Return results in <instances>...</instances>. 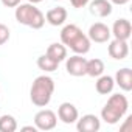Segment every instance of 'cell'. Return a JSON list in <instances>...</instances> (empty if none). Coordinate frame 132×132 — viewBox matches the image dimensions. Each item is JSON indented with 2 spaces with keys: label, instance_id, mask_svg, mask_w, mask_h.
I'll return each instance as SVG.
<instances>
[{
  "label": "cell",
  "instance_id": "14",
  "mask_svg": "<svg viewBox=\"0 0 132 132\" xmlns=\"http://www.w3.org/2000/svg\"><path fill=\"white\" fill-rule=\"evenodd\" d=\"M113 81H115V84H117L123 92H130V90H132V70H130L129 67L120 69V70L115 73Z\"/></svg>",
  "mask_w": 132,
  "mask_h": 132
},
{
  "label": "cell",
  "instance_id": "25",
  "mask_svg": "<svg viewBox=\"0 0 132 132\" xmlns=\"http://www.w3.org/2000/svg\"><path fill=\"white\" fill-rule=\"evenodd\" d=\"M27 2H28V3H33V5H36V3H40L42 0H27Z\"/></svg>",
  "mask_w": 132,
  "mask_h": 132
},
{
  "label": "cell",
  "instance_id": "3",
  "mask_svg": "<svg viewBox=\"0 0 132 132\" xmlns=\"http://www.w3.org/2000/svg\"><path fill=\"white\" fill-rule=\"evenodd\" d=\"M129 109V101L123 93H113L104 104L101 110V120H104L107 124H117Z\"/></svg>",
  "mask_w": 132,
  "mask_h": 132
},
{
  "label": "cell",
  "instance_id": "19",
  "mask_svg": "<svg viewBox=\"0 0 132 132\" xmlns=\"http://www.w3.org/2000/svg\"><path fill=\"white\" fill-rule=\"evenodd\" d=\"M17 130V120L13 115H2L0 117V132H16Z\"/></svg>",
  "mask_w": 132,
  "mask_h": 132
},
{
  "label": "cell",
  "instance_id": "21",
  "mask_svg": "<svg viewBox=\"0 0 132 132\" xmlns=\"http://www.w3.org/2000/svg\"><path fill=\"white\" fill-rule=\"evenodd\" d=\"M89 2H90V0H70L72 6H73V8H76V10L84 8L86 5H89Z\"/></svg>",
  "mask_w": 132,
  "mask_h": 132
},
{
  "label": "cell",
  "instance_id": "1",
  "mask_svg": "<svg viewBox=\"0 0 132 132\" xmlns=\"http://www.w3.org/2000/svg\"><path fill=\"white\" fill-rule=\"evenodd\" d=\"M61 42L67 48H70L75 54H82L84 56L86 53L90 51V39L75 23H69L62 28Z\"/></svg>",
  "mask_w": 132,
  "mask_h": 132
},
{
  "label": "cell",
  "instance_id": "22",
  "mask_svg": "<svg viewBox=\"0 0 132 132\" xmlns=\"http://www.w3.org/2000/svg\"><path fill=\"white\" fill-rule=\"evenodd\" d=\"M6 8H16L19 3H20V0H0Z\"/></svg>",
  "mask_w": 132,
  "mask_h": 132
},
{
  "label": "cell",
  "instance_id": "12",
  "mask_svg": "<svg viewBox=\"0 0 132 132\" xmlns=\"http://www.w3.org/2000/svg\"><path fill=\"white\" fill-rule=\"evenodd\" d=\"M113 5L109 0H90L89 2V11L95 17H107L112 14Z\"/></svg>",
  "mask_w": 132,
  "mask_h": 132
},
{
  "label": "cell",
  "instance_id": "10",
  "mask_svg": "<svg viewBox=\"0 0 132 132\" xmlns=\"http://www.w3.org/2000/svg\"><path fill=\"white\" fill-rule=\"evenodd\" d=\"M101 127V120L93 115V113H87L82 115L81 118L76 120V129L79 132H96Z\"/></svg>",
  "mask_w": 132,
  "mask_h": 132
},
{
  "label": "cell",
  "instance_id": "15",
  "mask_svg": "<svg viewBox=\"0 0 132 132\" xmlns=\"http://www.w3.org/2000/svg\"><path fill=\"white\" fill-rule=\"evenodd\" d=\"M113 87H115L113 78L109 76V75H104V73H103L101 76H98V79H96V82H95V89H96V92H98L100 95L112 93Z\"/></svg>",
  "mask_w": 132,
  "mask_h": 132
},
{
  "label": "cell",
  "instance_id": "23",
  "mask_svg": "<svg viewBox=\"0 0 132 132\" xmlns=\"http://www.w3.org/2000/svg\"><path fill=\"white\" fill-rule=\"evenodd\" d=\"M109 2L112 3V5H126V3H129V0H109Z\"/></svg>",
  "mask_w": 132,
  "mask_h": 132
},
{
  "label": "cell",
  "instance_id": "16",
  "mask_svg": "<svg viewBox=\"0 0 132 132\" xmlns=\"http://www.w3.org/2000/svg\"><path fill=\"white\" fill-rule=\"evenodd\" d=\"M45 54H48L50 57H53L57 62H62V61H65V57H67V47H65L62 42L61 44L59 42L50 44L47 51H45Z\"/></svg>",
  "mask_w": 132,
  "mask_h": 132
},
{
  "label": "cell",
  "instance_id": "24",
  "mask_svg": "<svg viewBox=\"0 0 132 132\" xmlns=\"http://www.w3.org/2000/svg\"><path fill=\"white\" fill-rule=\"evenodd\" d=\"M20 130H23V132H27V130H33V132H36L37 127H36V126H23V127H20Z\"/></svg>",
  "mask_w": 132,
  "mask_h": 132
},
{
  "label": "cell",
  "instance_id": "2",
  "mask_svg": "<svg viewBox=\"0 0 132 132\" xmlns=\"http://www.w3.org/2000/svg\"><path fill=\"white\" fill-rule=\"evenodd\" d=\"M54 92V81L48 75H40L37 76L30 89V98L31 103L37 107H47L51 101Z\"/></svg>",
  "mask_w": 132,
  "mask_h": 132
},
{
  "label": "cell",
  "instance_id": "13",
  "mask_svg": "<svg viewBox=\"0 0 132 132\" xmlns=\"http://www.w3.org/2000/svg\"><path fill=\"white\" fill-rule=\"evenodd\" d=\"M67 16H69V13L64 6H56V8H51V10L47 11L45 22H48L51 27H61V25L65 23Z\"/></svg>",
  "mask_w": 132,
  "mask_h": 132
},
{
  "label": "cell",
  "instance_id": "26",
  "mask_svg": "<svg viewBox=\"0 0 132 132\" xmlns=\"http://www.w3.org/2000/svg\"><path fill=\"white\" fill-rule=\"evenodd\" d=\"M56 2H57V0H56Z\"/></svg>",
  "mask_w": 132,
  "mask_h": 132
},
{
  "label": "cell",
  "instance_id": "7",
  "mask_svg": "<svg viewBox=\"0 0 132 132\" xmlns=\"http://www.w3.org/2000/svg\"><path fill=\"white\" fill-rule=\"evenodd\" d=\"M110 36H112L110 28L103 22L92 23L87 33V37L90 39V42H96V44H106L110 39Z\"/></svg>",
  "mask_w": 132,
  "mask_h": 132
},
{
  "label": "cell",
  "instance_id": "11",
  "mask_svg": "<svg viewBox=\"0 0 132 132\" xmlns=\"http://www.w3.org/2000/svg\"><path fill=\"white\" fill-rule=\"evenodd\" d=\"M110 33L115 39H121V40H129L130 34H132V25L127 19H118L113 22Z\"/></svg>",
  "mask_w": 132,
  "mask_h": 132
},
{
  "label": "cell",
  "instance_id": "4",
  "mask_svg": "<svg viewBox=\"0 0 132 132\" xmlns=\"http://www.w3.org/2000/svg\"><path fill=\"white\" fill-rule=\"evenodd\" d=\"M14 16L20 25L30 27L33 30H40L45 25L44 13L39 8H36V5H33V3H19L16 6Z\"/></svg>",
  "mask_w": 132,
  "mask_h": 132
},
{
  "label": "cell",
  "instance_id": "6",
  "mask_svg": "<svg viewBox=\"0 0 132 132\" xmlns=\"http://www.w3.org/2000/svg\"><path fill=\"white\" fill-rule=\"evenodd\" d=\"M87 67V59L82 57V54H73L70 57H65V70L72 76H84Z\"/></svg>",
  "mask_w": 132,
  "mask_h": 132
},
{
  "label": "cell",
  "instance_id": "5",
  "mask_svg": "<svg viewBox=\"0 0 132 132\" xmlns=\"http://www.w3.org/2000/svg\"><path fill=\"white\" fill-rule=\"evenodd\" d=\"M57 124V115L50 109H42L34 115V126L37 130H51Z\"/></svg>",
  "mask_w": 132,
  "mask_h": 132
},
{
  "label": "cell",
  "instance_id": "8",
  "mask_svg": "<svg viewBox=\"0 0 132 132\" xmlns=\"http://www.w3.org/2000/svg\"><path fill=\"white\" fill-rule=\"evenodd\" d=\"M57 118L62 123H65V124H73L79 118V112H78V109H76L75 104L65 101V103H62L57 107Z\"/></svg>",
  "mask_w": 132,
  "mask_h": 132
},
{
  "label": "cell",
  "instance_id": "20",
  "mask_svg": "<svg viewBox=\"0 0 132 132\" xmlns=\"http://www.w3.org/2000/svg\"><path fill=\"white\" fill-rule=\"evenodd\" d=\"M10 36H11L10 28H8L5 23H0V45L6 44V42L10 40Z\"/></svg>",
  "mask_w": 132,
  "mask_h": 132
},
{
  "label": "cell",
  "instance_id": "9",
  "mask_svg": "<svg viewBox=\"0 0 132 132\" xmlns=\"http://www.w3.org/2000/svg\"><path fill=\"white\" fill-rule=\"evenodd\" d=\"M107 53L112 59L115 61H123L127 57L129 54V45L127 40H121V39H113L110 40L109 47H107Z\"/></svg>",
  "mask_w": 132,
  "mask_h": 132
},
{
  "label": "cell",
  "instance_id": "17",
  "mask_svg": "<svg viewBox=\"0 0 132 132\" xmlns=\"http://www.w3.org/2000/svg\"><path fill=\"white\" fill-rule=\"evenodd\" d=\"M106 67H104V62L100 57H93L87 61V67H86V75L92 76V78H98L104 73Z\"/></svg>",
  "mask_w": 132,
  "mask_h": 132
},
{
  "label": "cell",
  "instance_id": "18",
  "mask_svg": "<svg viewBox=\"0 0 132 132\" xmlns=\"http://www.w3.org/2000/svg\"><path fill=\"white\" fill-rule=\"evenodd\" d=\"M37 67L45 72V73H51V72H56L57 67H59V62L54 61L53 57H50L48 54H42L37 57Z\"/></svg>",
  "mask_w": 132,
  "mask_h": 132
}]
</instances>
